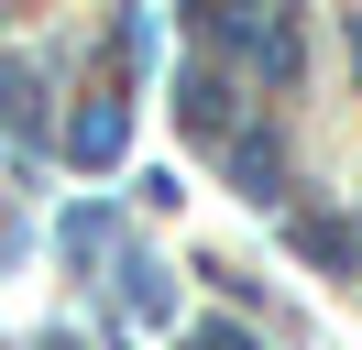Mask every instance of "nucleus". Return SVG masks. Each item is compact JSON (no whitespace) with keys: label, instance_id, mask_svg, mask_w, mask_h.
<instances>
[{"label":"nucleus","instance_id":"obj_1","mask_svg":"<svg viewBox=\"0 0 362 350\" xmlns=\"http://www.w3.org/2000/svg\"><path fill=\"white\" fill-rule=\"evenodd\" d=\"M66 153H77V164H121V99H88V109H77Z\"/></svg>","mask_w":362,"mask_h":350},{"label":"nucleus","instance_id":"obj_2","mask_svg":"<svg viewBox=\"0 0 362 350\" xmlns=\"http://www.w3.org/2000/svg\"><path fill=\"white\" fill-rule=\"evenodd\" d=\"M230 175H242V197H274V175H286L274 131H242V143H230Z\"/></svg>","mask_w":362,"mask_h":350},{"label":"nucleus","instance_id":"obj_3","mask_svg":"<svg viewBox=\"0 0 362 350\" xmlns=\"http://www.w3.org/2000/svg\"><path fill=\"white\" fill-rule=\"evenodd\" d=\"M296 252H308V262H351V230H340V219H296Z\"/></svg>","mask_w":362,"mask_h":350},{"label":"nucleus","instance_id":"obj_4","mask_svg":"<svg viewBox=\"0 0 362 350\" xmlns=\"http://www.w3.org/2000/svg\"><path fill=\"white\" fill-rule=\"evenodd\" d=\"M176 121H187V131H220V121H230V109H220V77H187V88H176Z\"/></svg>","mask_w":362,"mask_h":350}]
</instances>
